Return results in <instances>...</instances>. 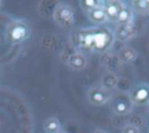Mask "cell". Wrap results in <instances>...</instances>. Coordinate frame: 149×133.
Masks as SVG:
<instances>
[{
	"instance_id": "2",
	"label": "cell",
	"mask_w": 149,
	"mask_h": 133,
	"mask_svg": "<svg viewBox=\"0 0 149 133\" xmlns=\"http://www.w3.org/2000/svg\"><path fill=\"white\" fill-rule=\"evenodd\" d=\"M30 34H31L30 26L27 21H23V20L12 21L8 24L7 32H6L7 41L13 46H19L24 43L30 37Z\"/></svg>"
},
{
	"instance_id": "13",
	"label": "cell",
	"mask_w": 149,
	"mask_h": 133,
	"mask_svg": "<svg viewBox=\"0 0 149 133\" xmlns=\"http://www.w3.org/2000/svg\"><path fill=\"white\" fill-rule=\"evenodd\" d=\"M134 34H135V32H134V28H133L132 24H128V26H118V28L115 30V34H114V37L118 38L119 41H127Z\"/></svg>"
},
{
	"instance_id": "1",
	"label": "cell",
	"mask_w": 149,
	"mask_h": 133,
	"mask_svg": "<svg viewBox=\"0 0 149 133\" xmlns=\"http://www.w3.org/2000/svg\"><path fill=\"white\" fill-rule=\"evenodd\" d=\"M114 41V33L105 26L79 29L74 35V44L81 51L93 54L108 52Z\"/></svg>"
},
{
	"instance_id": "12",
	"label": "cell",
	"mask_w": 149,
	"mask_h": 133,
	"mask_svg": "<svg viewBox=\"0 0 149 133\" xmlns=\"http://www.w3.org/2000/svg\"><path fill=\"white\" fill-rule=\"evenodd\" d=\"M43 131L44 133H59L62 132L61 121L56 117H49L43 123Z\"/></svg>"
},
{
	"instance_id": "19",
	"label": "cell",
	"mask_w": 149,
	"mask_h": 133,
	"mask_svg": "<svg viewBox=\"0 0 149 133\" xmlns=\"http://www.w3.org/2000/svg\"><path fill=\"white\" fill-rule=\"evenodd\" d=\"M1 7H2V1L0 0V8H1Z\"/></svg>"
},
{
	"instance_id": "6",
	"label": "cell",
	"mask_w": 149,
	"mask_h": 133,
	"mask_svg": "<svg viewBox=\"0 0 149 133\" xmlns=\"http://www.w3.org/2000/svg\"><path fill=\"white\" fill-rule=\"evenodd\" d=\"M129 96L134 105H148L149 104V84L141 83L135 85L129 92Z\"/></svg>"
},
{
	"instance_id": "3",
	"label": "cell",
	"mask_w": 149,
	"mask_h": 133,
	"mask_svg": "<svg viewBox=\"0 0 149 133\" xmlns=\"http://www.w3.org/2000/svg\"><path fill=\"white\" fill-rule=\"evenodd\" d=\"M52 19L59 28H62L64 30L72 29L74 26V20H76L74 10L70 5L59 2L54 9Z\"/></svg>"
},
{
	"instance_id": "15",
	"label": "cell",
	"mask_w": 149,
	"mask_h": 133,
	"mask_svg": "<svg viewBox=\"0 0 149 133\" xmlns=\"http://www.w3.org/2000/svg\"><path fill=\"white\" fill-rule=\"evenodd\" d=\"M130 5L134 13L139 15L149 14V0H134L130 2Z\"/></svg>"
},
{
	"instance_id": "7",
	"label": "cell",
	"mask_w": 149,
	"mask_h": 133,
	"mask_svg": "<svg viewBox=\"0 0 149 133\" xmlns=\"http://www.w3.org/2000/svg\"><path fill=\"white\" fill-rule=\"evenodd\" d=\"M87 57L81 51L72 52L66 58L68 66L73 71H83L87 66Z\"/></svg>"
},
{
	"instance_id": "21",
	"label": "cell",
	"mask_w": 149,
	"mask_h": 133,
	"mask_svg": "<svg viewBox=\"0 0 149 133\" xmlns=\"http://www.w3.org/2000/svg\"><path fill=\"white\" fill-rule=\"evenodd\" d=\"M59 133H64V132H59Z\"/></svg>"
},
{
	"instance_id": "8",
	"label": "cell",
	"mask_w": 149,
	"mask_h": 133,
	"mask_svg": "<svg viewBox=\"0 0 149 133\" xmlns=\"http://www.w3.org/2000/svg\"><path fill=\"white\" fill-rule=\"evenodd\" d=\"M125 4L120 0H109V1H104V9L107 16V21L111 22H116V19Z\"/></svg>"
},
{
	"instance_id": "5",
	"label": "cell",
	"mask_w": 149,
	"mask_h": 133,
	"mask_svg": "<svg viewBox=\"0 0 149 133\" xmlns=\"http://www.w3.org/2000/svg\"><path fill=\"white\" fill-rule=\"evenodd\" d=\"M111 91L104 89L101 85L92 86L87 91V100L93 106H102L111 100Z\"/></svg>"
},
{
	"instance_id": "22",
	"label": "cell",
	"mask_w": 149,
	"mask_h": 133,
	"mask_svg": "<svg viewBox=\"0 0 149 133\" xmlns=\"http://www.w3.org/2000/svg\"><path fill=\"white\" fill-rule=\"evenodd\" d=\"M148 133H149V128H148Z\"/></svg>"
},
{
	"instance_id": "14",
	"label": "cell",
	"mask_w": 149,
	"mask_h": 133,
	"mask_svg": "<svg viewBox=\"0 0 149 133\" xmlns=\"http://www.w3.org/2000/svg\"><path fill=\"white\" fill-rule=\"evenodd\" d=\"M116 84H118V77L114 72H111V71H107L102 75L101 77V86L108 91L113 90L116 88Z\"/></svg>"
},
{
	"instance_id": "20",
	"label": "cell",
	"mask_w": 149,
	"mask_h": 133,
	"mask_svg": "<svg viewBox=\"0 0 149 133\" xmlns=\"http://www.w3.org/2000/svg\"><path fill=\"white\" fill-rule=\"evenodd\" d=\"M148 111H149V104H148Z\"/></svg>"
},
{
	"instance_id": "16",
	"label": "cell",
	"mask_w": 149,
	"mask_h": 133,
	"mask_svg": "<svg viewBox=\"0 0 149 133\" xmlns=\"http://www.w3.org/2000/svg\"><path fill=\"white\" fill-rule=\"evenodd\" d=\"M78 4L80 5L81 9L85 10L86 13L88 10H92V9L97 8V7L104 6V1H100V0H80Z\"/></svg>"
},
{
	"instance_id": "4",
	"label": "cell",
	"mask_w": 149,
	"mask_h": 133,
	"mask_svg": "<svg viewBox=\"0 0 149 133\" xmlns=\"http://www.w3.org/2000/svg\"><path fill=\"white\" fill-rule=\"evenodd\" d=\"M111 108L118 116L129 114L134 108V104L130 99L129 93L118 92L116 94L112 96L111 97Z\"/></svg>"
},
{
	"instance_id": "17",
	"label": "cell",
	"mask_w": 149,
	"mask_h": 133,
	"mask_svg": "<svg viewBox=\"0 0 149 133\" xmlns=\"http://www.w3.org/2000/svg\"><path fill=\"white\" fill-rule=\"evenodd\" d=\"M121 133H140V131H139L136 125H134V124H126L122 127Z\"/></svg>"
},
{
	"instance_id": "10",
	"label": "cell",
	"mask_w": 149,
	"mask_h": 133,
	"mask_svg": "<svg viewBox=\"0 0 149 133\" xmlns=\"http://www.w3.org/2000/svg\"><path fill=\"white\" fill-rule=\"evenodd\" d=\"M133 15H134V12L130 6H123L118 19H116V24L118 26H128V24H132V21H133Z\"/></svg>"
},
{
	"instance_id": "18",
	"label": "cell",
	"mask_w": 149,
	"mask_h": 133,
	"mask_svg": "<svg viewBox=\"0 0 149 133\" xmlns=\"http://www.w3.org/2000/svg\"><path fill=\"white\" fill-rule=\"evenodd\" d=\"M92 133H106V132L102 131V130H95V131H93Z\"/></svg>"
},
{
	"instance_id": "11",
	"label": "cell",
	"mask_w": 149,
	"mask_h": 133,
	"mask_svg": "<svg viewBox=\"0 0 149 133\" xmlns=\"http://www.w3.org/2000/svg\"><path fill=\"white\" fill-rule=\"evenodd\" d=\"M136 56H137L136 50L129 46L122 47L118 54V57H119L120 62H122V63H132L136 58Z\"/></svg>"
},
{
	"instance_id": "9",
	"label": "cell",
	"mask_w": 149,
	"mask_h": 133,
	"mask_svg": "<svg viewBox=\"0 0 149 133\" xmlns=\"http://www.w3.org/2000/svg\"><path fill=\"white\" fill-rule=\"evenodd\" d=\"M86 15H87L88 21H90L92 24H94L95 27L102 26L104 23L107 22V16H106L104 6L97 7V8L92 9V10H88V12L86 13Z\"/></svg>"
}]
</instances>
